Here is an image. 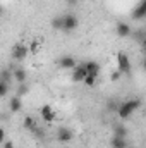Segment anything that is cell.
<instances>
[{
  "label": "cell",
  "mask_w": 146,
  "mask_h": 148,
  "mask_svg": "<svg viewBox=\"0 0 146 148\" xmlns=\"http://www.w3.org/2000/svg\"><path fill=\"white\" fill-rule=\"evenodd\" d=\"M2 148H14V143L12 141H3V147Z\"/></svg>",
  "instance_id": "cell-27"
},
{
  "label": "cell",
  "mask_w": 146,
  "mask_h": 148,
  "mask_svg": "<svg viewBox=\"0 0 146 148\" xmlns=\"http://www.w3.org/2000/svg\"><path fill=\"white\" fill-rule=\"evenodd\" d=\"M141 107V100L139 98H131V100H126L122 102L119 107H117V115L120 119H127L129 115H132L134 112Z\"/></svg>",
  "instance_id": "cell-1"
},
{
  "label": "cell",
  "mask_w": 146,
  "mask_h": 148,
  "mask_svg": "<svg viewBox=\"0 0 146 148\" xmlns=\"http://www.w3.org/2000/svg\"><path fill=\"white\" fill-rule=\"evenodd\" d=\"M9 110L14 112V114L23 110V100H21V97H12L9 100Z\"/></svg>",
  "instance_id": "cell-11"
},
{
  "label": "cell",
  "mask_w": 146,
  "mask_h": 148,
  "mask_svg": "<svg viewBox=\"0 0 146 148\" xmlns=\"http://www.w3.org/2000/svg\"><path fill=\"white\" fill-rule=\"evenodd\" d=\"M72 138H74L72 129H69V127H59L57 129V140L60 143H69V141H72Z\"/></svg>",
  "instance_id": "cell-5"
},
{
  "label": "cell",
  "mask_w": 146,
  "mask_h": 148,
  "mask_svg": "<svg viewBox=\"0 0 146 148\" xmlns=\"http://www.w3.org/2000/svg\"><path fill=\"white\" fill-rule=\"evenodd\" d=\"M31 133H33V134H35L36 138H40V140H41V138L45 136V133H43V129H41V127H40L38 124H35V126L31 127Z\"/></svg>",
  "instance_id": "cell-19"
},
{
  "label": "cell",
  "mask_w": 146,
  "mask_h": 148,
  "mask_svg": "<svg viewBox=\"0 0 146 148\" xmlns=\"http://www.w3.org/2000/svg\"><path fill=\"white\" fill-rule=\"evenodd\" d=\"M28 91H29L28 84H26V83H19V88H17V97H23V95H26Z\"/></svg>",
  "instance_id": "cell-21"
},
{
  "label": "cell",
  "mask_w": 146,
  "mask_h": 148,
  "mask_svg": "<svg viewBox=\"0 0 146 148\" xmlns=\"http://www.w3.org/2000/svg\"><path fill=\"white\" fill-rule=\"evenodd\" d=\"M2 12H3V9H2V5H0V14H2Z\"/></svg>",
  "instance_id": "cell-29"
},
{
  "label": "cell",
  "mask_w": 146,
  "mask_h": 148,
  "mask_svg": "<svg viewBox=\"0 0 146 148\" xmlns=\"http://www.w3.org/2000/svg\"><path fill=\"white\" fill-rule=\"evenodd\" d=\"M59 66L62 69H74L77 66V62H76V59H74L72 55H64V57L59 59Z\"/></svg>",
  "instance_id": "cell-8"
},
{
  "label": "cell",
  "mask_w": 146,
  "mask_h": 148,
  "mask_svg": "<svg viewBox=\"0 0 146 148\" xmlns=\"http://www.w3.org/2000/svg\"><path fill=\"white\" fill-rule=\"evenodd\" d=\"M113 136H119V138H126V136H127V129H126V126H122V124L115 126V127H113Z\"/></svg>",
  "instance_id": "cell-17"
},
{
  "label": "cell",
  "mask_w": 146,
  "mask_h": 148,
  "mask_svg": "<svg viewBox=\"0 0 146 148\" xmlns=\"http://www.w3.org/2000/svg\"><path fill=\"white\" fill-rule=\"evenodd\" d=\"M117 79H120V73L119 71H113L112 73V81H117Z\"/></svg>",
  "instance_id": "cell-25"
},
{
  "label": "cell",
  "mask_w": 146,
  "mask_h": 148,
  "mask_svg": "<svg viewBox=\"0 0 146 148\" xmlns=\"http://www.w3.org/2000/svg\"><path fill=\"white\" fill-rule=\"evenodd\" d=\"M131 33H132V29H131V26H129L127 23H119V24H117V35L120 38L131 36Z\"/></svg>",
  "instance_id": "cell-12"
},
{
  "label": "cell",
  "mask_w": 146,
  "mask_h": 148,
  "mask_svg": "<svg viewBox=\"0 0 146 148\" xmlns=\"http://www.w3.org/2000/svg\"><path fill=\"white\" fill-rule=\"evenodd\" d=\"M77 24H79L77 16H74V14H65V16H64V26H62V31H65V33L74 31V29L77 28Z\"/></svg>",
  "instance_id": "cell-4"
},
{
  "label": "cell",
  "mask_w": 146,
  "mask_h": 148,
  "mask_svg": "<svg viewBox=\"0 0 146 148\" xmlns=\"http://www.w3.org/2000/svg\"><path fill=\"white\" fill-rule=\"evenodd\" d=\"M62 26H64V16H55L52 19V28L57 31H62Z\"/></svg>",
  "instance_id": "cell-14"
},
{
  "label": "cell",
  "mask_w": 146,
  "mask_h": 148,
  "mask_svg": "<svg viewBox=\"0 0 146 148\" xmlns=\"http://www.w3.org/2000/svg\"><path fill=\"white\" fill-rule=\"evenodd\" d=\"M110 147H112V148H126V147H127V141H126V138L113 136V138H112V141H110Z\"/></svg>",
  "instance_id": "cell-13"
},
{
  "label": "cell",
  "mask_w": 146,
  "mask_h": 148,
  "mask_svg": "<svg viewBox=\"0 0 146 148\" xmlns=\"http://www.w3.org/2000/svg\"><path fill=\"white\" fill-rule=\"evenodd\" d=\"M26 76H28V74H26L24 69H16V71L12 73V77H14L17 83H24V81H26Z\"/></svg>",
  "instance_id": "cell-15"
},
{
  "label": "cell",
  "mask_w": 146,
  "mask_h": 148,
  "mask_svg": "<svg viewBox=\"0 0 146 148\" xmlns=\"http://www.w3.org/2000/svg\"><path fill=\"white\" fill-rule=\"evenodd\" d=\"M36 124V121L31 117V115H26L24 117V121H23V129H26V131H31V127Z\"/></svg>",
  "instance_id": "cell-16"
},
{
  "label": "cell",
  "mask_w": 146,
  "mask_h": 148,
  "mask_svg": "<svg viewBox=\"0 0 146 148\" xmlns=\"http://www.w3.org/2000/svg\"><path fill=\"white\" fill-rule=\"evenodd\" d=\"M126 148H134V147H126Z\"/></svg>",
  "instance_id": "cell-30"
},
{
  "label": "cell",
  "mask_w": 146,
  "mask_h": 148,
  "mask_svg": "<svg viewBox=\"0 0 146 148\" xmlns=\"http://www.w3.org/2000/svg\"><path fill=\"white\" fill-rule=\"evenodd\" d=\"M132 36H136V40L139 41V43H145V31L143 29H138L136 33H131Z\"/></svg>",
  "instance_id": "cell-23"
},
{
  "label": "cell",
  "mask_w": 146,
  "mask_h": 148,
  "mask_svg": "<svg viewBox=\"0 0 146 148\" xmlns=\"http://www.w3.org/2000/svg\"><path fill=\"white\" fill-rule=\"evenodd\" d=\"M117 71L120 74H129L131 73V60H129V57L124 53V52H119L117 53Z\"/></svg>",
  "instance_id": "cell-2"
},
{
  "label": "cell",
  "mask_w": 146,
  "mask_h": 148,
  "mask_svg": "<svg viewBox=\"0 0 146 148\" xmlns=\"http://www.w3.org/2000/svg\"><path fill=\"white\" fill-rule=\"evenodd\" d=\"M86 76H88V73H86L84 64H77V66L74 67V73H72V81L74 83H81Z\"/></svg>",
  "instance_id": "cell-7"
},
{
  "label": "cell",
  "mask_w": 146,
  "mask_h": 148,
  "mask_svg": "<svg viewBox=\"0 0 146 148\" xmlns=\"http://www.w3.org/2000/svg\"><path fill=\"white\" fill-rule=\"evenodd\" d=\"M38 48H40L38 41H33V43L29 45V48H28V50H29V52H33V53H36V52H38Z\"/></svg>",
  "instance_id": "cell-24"
},
{
  "label": "cell",
  "mask_w": 146,
  "mask_h": 148,
  "mask_svg": "<svg viewBox=\"0 0 146 148\" xmlns=\"http://www.w3.org/2000/svg\"><path fill=\"white\" fill-rule=\"evenodd\" d=\"M83 83H84L88 88H93V86H95V83H96V77H93V76H89V74H88V76L83 79Z\"/></svg>",
  "instance_id": "cell-20"
},
{
  "label": "cell",
  "mask_w": 146,
  "mask_h": 148,
  "mask_svg": "<svg viewBox=\"0 0 146 148\" xmlns=\"http://www.w3.org/2000/svg\"><path fill=\"white\" fill-rule=\"evenodd\" d=\"M10 79H12V71H9V69H2L0 71V81L10 83Z\"/></svg>",
  "instance_id": "cell-18"
},
{
  "label": "cell",
  "mask_w": 146,
  "mask_h": 148,
  "mask_svg": "<svg viewBox=\"0 0 146 148\" xmlns=\"http://www.w3.org/2000/svg\"><path fill=\"white\" fill-rule=\"evenodd\" d=\"M40 115H41V119H43L45 122H52V121L55 119V110H53V109L46 103V105H43V107H41Z\"/></svg>",
  "instance_id": "cell-9"
},
{
  "label": "cell",
  "mask_w": 146,
  "mask_h": 148,
  "mask_svg": "<svg viewBox=\"0 0 146 148\" xmlns=\"http://www.w3.org/2000/svg\"><path fill=\"white\" fill-rule=\"evenodd\" d=\"M84 67H86V73L89 74V76H93V77H98L100 76V64L98 62L89 60V62L84 64Z\"/></svg>",
  "instance_id": "cell-10"
},
{
  "label": "cell",
  "mask_w": 146,
  "mask_h": 148,
  "mask_svg": "<svg viewBox=\"0 0 146 148\" xmlns=\"http://www.w3.org/2000/svg\"><path fill=\"white\" fill-rule=\"evenodd\" d=\"M146 17V0H141L136 9L132 10V19H138V21H143Z\"/></svg>",
  "instance_id": "cell-6"
},
{
  "label": "cell",
  "mask_w": 146,
  "mask_h": 148,
  "mask_svg": "<svg viewBox=\"0 0 146 148\" xmlns=\"http://www.w3.org/2000/svg\"><path fill=\"white\" fill-rule=\"evenodd\" d=\"M28 53H29V50H28V47L23 45V43H16V45L12 47V59L17 60V62H19V60H24Z\"/></svg>",
  "instance_id": "cell-3"
},
{
  "label": "cell",
  "mask_w": 146,
  "mask_h": 148,
  "mask_svg": "<svg viewBox=\"0 0 146 148\" xmlns=\"http://www.w3.org/2000/svg\"><path fill=\"white\" fill-rule=\"evenodd\" d=\"M7 93H9V83L0 81V98H3Z\"/></svg>",
  "instance_id": "cell-22"
},
{
  "label": "cell",
  "mask_w": 146,
  "mask_h": 148,
  "mask_svg": "<svg viewBox=\"0 0 146 148\" xmlns=\"http://www.w3.org/2000/svg\"><path fill=\"white\" fill-rule=\"evenodd\" d=\"M5 141V131H3V127H0V143H3Z\"/></svg>",
  "instance_id": "cell-26"
},
{
  "label": "cell",
  "mask_w": 146,
  "mask_h": 148,
  "mask_svg": "<svg viewBox=\"0 0 146 148\" xmlns=\"http://www.w3.org/2000/svg\"><path fill=\"white\" fill-rule=\"evenodd\" d=\"M67 2H69L71 5H76V3H77V0H67Z\"/></svg>",
  "instance_id": "cell-28"
}]
</instances>
